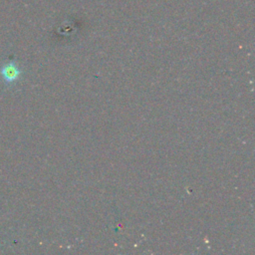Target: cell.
I'll return each mask as SVG.
<instances>
[{
    "mask_svg": "<svg viewBox=\"0 0 255 255\" xmlns=\"http://www.w3.org/2000/svg\"><path fill=\"white\" fill-rule=\"evenodd\" d=\"M22 75L21 69L14 63L10 62L0 68V76L3 79L6 85L15 83Z\"/></svg>",
    "mask_w": 255,
    "mask_h": 255,
    "instance_id": "cell-1",
    "label": "cell"
}]
</instances>
